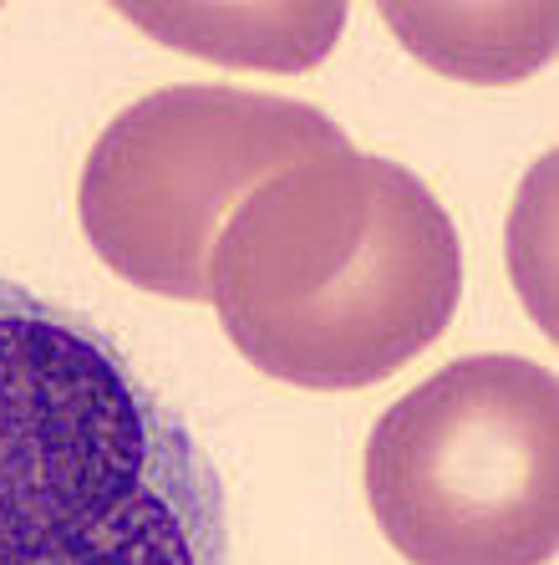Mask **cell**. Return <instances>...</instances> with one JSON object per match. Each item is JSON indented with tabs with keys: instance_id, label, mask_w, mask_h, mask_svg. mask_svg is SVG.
I'll list each match as a JSON object with an SVG mask.
<instances>
[{
	"instance_id": "6da1fadb",
	"label": "cell",
	"mask_w": 559,
	"mask_h": 565,
	"mask_svg": "<svg viewBox=\"0 0 559 565\" xmlns=\"http://www.w3.org/2000/svg\"><path fill=\"white\" fill-rule=\"evenodd\" d=\"M198 434L82 311L0 280V565H229Z\"/></svg>"
},
{
	"instance_id": "7a4b0ae2",
	"label": "cell",
	"mask_w": 559,
	"mask_h": 565,
	"mask_svg": "<svg viewBox=\"0 0 559 565\" xmlns=\"http://www.w3.org/2000/svg\"><path fill=\"white\" fill-rule=\"evenodd\" d=\"M208 301L249 367L311 393L377 387L463 301V239L417 173L352 143L275 173L229 214Z\"/></svg>"
},
{
	"instance_id": "3957f363",
	"label": "cell",
	"mask_w": 559,
	"mask_h": 565,
	"mask_svg": "<svg viewBox=\"0 0 559 565\" xmlns=\"http://www.w3.org/2000/svg\"><path fill=\"white\" fill-rule=\"evenodd\" d=\"M366 504L407 565H549L559 382L529 356H458L366 438Z\"/></svg>"
},
{
	"instance_id": "277c9868",
	"label": "cell",
	"mask_w": 559,
	"mask_h": 565,
	"mask_svg": "<svg viewBox=\"0 0 559 565\" xmlns=\"http://www.w3.org/2000/svg\"><path fill=\"white\" fill-rule=\"evenodd\" d=\"M346 148L321 107L245 87H163L122 107L82 163V235L107 270L169 301H208L229 214L275 173Z\"/></svg>"
},
{
	"instance_id": "5b68a950",
	"label": "cell",
	"mask_w": 559,
	"mask_h": 565,
	"mask_svg": "<svg viewBox=\"0 0 559 565\" xmlns=\"http://www.w3.org/2000/svg\"><path fill=\"white\" fill-rule=\"evenodd\" d=\"M122 15L179 52L286 72L315 66L346 26V6H122Z\"/></svg>"
},
{
	"instance_id": "8992f818",
	"label": "cell",
	"mask_w": 559,
	"mask_h": 565,
	"mask_svg": "<svg viewBox=\"0 0 559 565\" xmlns=\"http://www.w3.org/2000/svg\"><path fill=\"white\" fill-rule=\"evenodd\" d=\"M407 52L463 82H524L555 52V21L504 41H483L494 6H387L381 11Z\"/></svg>"
}]
</instances>
